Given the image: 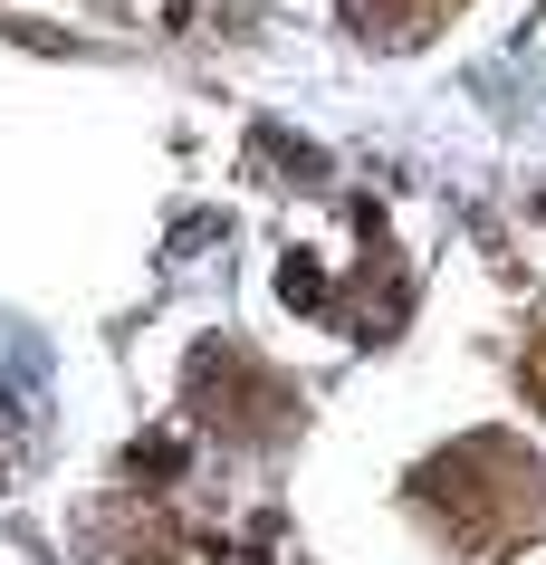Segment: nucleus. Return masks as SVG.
Instances as JSON below:
<instances>
[{
  "instance_id": "2",
  "label": "nucleus",
  "mask_w": 546,
  "mask_h": 565,
  "mask_svg": "<svg viewBox=\"0 0 546 565\" xmlns=\"http://www.w3.org/2000/svg\"><path fill=\"white\" fill-rule=\"evenodd\" d=\"M527 384H537V403H546V335L527 345Z\"/></svg>"
},
{
  "instance_id": "1",
  "label": "nucleus",
  "mask_w": 546,
  "mask_h": 565,
  "mask_svg": "<svg viewBox=\"0 0 546 565\" xmlns=\"http://www.w3.org/2000/svg\"><path fill=\"white\" fill-rule=\"evenodd\" d=\"M431 499H460V536H508L537 518V460L499 431H480L451 460H431Z\"/></svg>"
}]
</instances>
